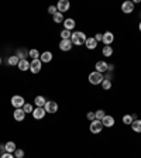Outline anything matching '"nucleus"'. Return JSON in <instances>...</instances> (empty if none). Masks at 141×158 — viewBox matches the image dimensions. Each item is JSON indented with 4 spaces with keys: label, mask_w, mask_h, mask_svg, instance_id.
Listing matches in <instances>:
<instances>
[{
    "label": "nucleus",
    "mask_w": 141,
    "mask_h": 158,
    "mask_svg": "<svg viewBox=\"0 0 141 158\" xmlns=\"http://www.w3.org/2000/svg\"><path fill=\"white\" fill-rule=\"evenodd\" d=\"M0 151H3V152H4V151H6V148H4V145H0Z\"/></svg>",
    "instance_id": "39"
},
{
    "label": "nucleus",
    "mask_w": 141,
    "mask_h": 158,
    "mask_svg": "<svg viewBox=\"0 0 141 158\" xmlns=\"http://www.w3.org/2000/svg\"><path fill=\"white\" fill-rule=\"evenodd\" d=\"M72 41L70 40H61V42H60V50L61 51H70V48H72Z\"/></svg>",
    "instance_id": "12"
},
{
    "label": "nucleus",
    "mask_w": 141,
    "mask_h": 158,
    "mask_svg": "<svg viewBox=\"0 0 141 158\" xmlns=\"http://www.w3.org/2000/svg\"><path fill=\"white\" fill-rule=\"evenodd\" d=\"M34 103H35V106H37V107H44L45 103H47V99H45L44 96H35Z\"/></svg>",
    "instance_id": "18"
},
{
    "label": "nucleus",
    "mask_w": 141,
    "mask_h": 158,
    "mask_svg": "<svg viewBox=\"0 0 141 158\" xmlns=\"http://www.w3.org/2000/svg\"><path fill=\"white\" fill-rule=\"evenodd\" d=\"M138 30L141 31V21H140V24H138Z\"/></svg>",
    "instance_id": "40"
},
{
    "label": "nucleus",
    "mask_w": 141,
    "mask_h": 158,
    "mask_svg": "<svg viewBox=\"0 0 141 158\" xmlns=\"http://www.w3.org/2000/svg\"><path fill=\"white\" fill-rule=\"evenodd\" d=\"M45 113H47V112L44 110V107H35L33 110V117L35 119V120H41V119H44Z\"/></svg>",
    "instance_id": "9"
},
{
    "label": "nucleus",
    "mask_w": 141,
    "mask_h": 158,
    "mask_svg": "<svg viewBox=\"0 0 141 158\" xmlns=\"http://www.w3.org/2000/svg\"><path fill=\"white\" fill-rule=\"evenodd\" d=\"M107 71H114V65H113V64H109Z\"/></svg>",
    "instance_id": "37"
},
{
    "label": "nucleus",
    "mask_w": 141,
    "mask_h": 158,
    "mask_svg": "<svg viewBox=\"0 0 141 158\" xmlns=\"http://www.w3.org/2000/svg\"><path fill=\"white\" fill-rule=\"evenodd\" d=\"M75 20L74 19H67L63 20V30H68V31H72L75 28Z\"/></svg>",
    "instance_id": "15"
},
{
    "label": "nucleus",
    "mask_w": 141,
    "mask_h": 158,
    "mask_svg": "<svg viewBox=\"0 0 141 158\" xmlns=\"http://www.w3.org/2000/svg\"><path fill=\"white\" fill-rule=\"evenodd\" d=\"M0 65H2V57H0Z\"/></svg>",
    "instance_id": "41"
},
{
    "label": "nucleus",
    "mask_w": 141,
    "mask_h": 158,
    "mask_svg": "<svg viewBox=\"0 0 141 158\" xmlns=\"http://www.w3.org/2000/svg\"><path fill=\"white\" fill-rule=\"evenodd\" d=\"M89 82L92 85H100L102 82H103V79H104V76H103V74H100V72H92V74H89Z\"/></svg>",
    "instance_id": "2"
},
{
    "label": "nucleus",
    "mask_w": 141,
    "mask_h": 158,
    "mask_svg": "<svg viewBox=\"0 0 141 158\" xmlns=\"http://www.w3.org/2000/svg\"><path fill=\"white\" fill-rule=\"evenodd\" d=\"M121 11L123 13H126V14H130V13H133L134 11V3L133 2H124V3L121 4Z\"/></svg>",
    "instance_id": "8"
},
{
    "label": "nucleus",
    "mask_w": 141,
    "mask_h": 158,
    "mask_svg": "<svg viewBox=\"0 0 141 158\" xmlns=\"http://www.w3.org/2000/svg\"><path fill=\"white\" fill-rule=\"evenodd\" d=\"M113 41H114V34L110 33V31H106V33L103 34V40H102V42H103L104 45H110Z\"/></svg>",
    "instance_id": "10"
},
{
    "label": "nucleus",
    "mask_w": 141,
    "mask_h": 158,
    "mask_svg": "<svg viewBox=\"0 0 141 158\" xmlns=\"http://www.w3.org/2000/svg\"><path fill=\"white\" fill-rule=\"evenodd\" d=\"M56 11H58V10H56V6H49V7H48V14L54 16Z\"/></svg>",
    "instance_id": "33"
},
{
    "label": "nucleus",
    "mask_w": 141,
    "mask_h": 158,
    "mask_svg": "<svg viewBox=\"0 0 141 158\" xmlns=\"http://www.w3.org/2000/svg\"><path fill=\"white\" fill-rule=\"evenodd\" d=\"M104 116H106V114H104V110H102V109H99V110L95 112V117H96V120L102 121V119H103Z\"/></svg>",
    "instance_id": "29"
},
{
    "label": "nucleus",
    "mask_w": 141,
    "mask_h": 158,
    "mask_svg": "<svg viewBox=\"0 0 141 158\" xmlns=\"http://www.w3.org/2000/svg\"><path fill=\"white\" fill-rule=\"evenodd\" d=\"M102 88H103V90H109V89L111 88V81H109V79H103V82H102Z\"/></svg>",
    "instance_id": "28"
},
{
    "label": "nucleus",
    "mask_w": 141,
    "mask_h": 158,
    "mask_svg": "<svg viewBox=\"0 0 141 158\" xmlns=\"http://www.w3.org/2000/svg\"><path fill=\"white\" fill-rule=\"evenodd\" d=\"M107 66H109L107 62H104V61H97L96 65H95V68H96V72H100V74H103V72H106V71H107Z\"/></svg>",
    "instance_id": "13"
},
{
    "label": "nucleus",
    "mask_w": 141,
    "mask_h": 158,
    "mask_svg": "<svg viewBox=\"0 0 141 158\" xmlns=\"http://www.w3.org/2000/svg\"><path fill=\"white\" fill-rule=\"evenodd\" d=\"M13 117H14V120H17V121H23L24 119H26V112L23 110V109H16L14 113H13Z\"/></svg>",
    "instance_id": "14"
},
{
    "label": "nucleus",
    "mask_w": 141,
    "mask_h": 158,
    "mask_svg": "<svg viewBox=\"0 0 141 158\" xmlns=\"http://www.w3.org/2000/svg\"><path fill=\"white\" fill-rule=\"evenodd\" d=\"M0 158H14V154H10V152H3L0 155Z\"/></svg>",
    "instance_id": "35"
},
{
    "label": "nucleus",
    "mask_w": 141,
    "mask_h": 158,
    "mask_svg": "<svg viewBox=\"0 0 141 158\" xmlns=\"http://www.w3.org/2000/svg\"><path fill=\"white\" fill-rule=\"evenodd\" d=\"M52 20H54V23H58V24H60V23L63 21V14L60 13V11H56L55 14L52 16Z\"/></svg>",
    "instance_id": "24"
},
{
    "label": "nucleus",
    "mask_w": 141,
    "mask_h": 158,
    "mask_svg": "<svg viewBox=\"0 0 141 158\" xmlns=\"http://www.w3.org/2000/svg\"><path fill=\"white\" fill-rule=\"evenodd\" d=\"M19 62H20V59L16 57V54L14 55H11V57H9V59H7V64L10 66H17L19 65Z\"/></svg>",
    "instance_id": "23"
},
{
    "label": "nucleus",
    "mask_w": 141,
    "mask_h": 158,
    "mask_svg": "<svg viewBox=\"0 0 141 158\" xmlns=\"http://www.w3.org/2000/svg\"><path fill=\"white\" fill-rule=\"evenodd\" d=\"M70 7V3L68 2V0H60L58 2V4H56V10L60 11V13H65V11H68Z\"/></svg>",
    "instance_id": "7"
},
{
    "label": "nucleus",
    "mask_w": 141,
    "mask_h": 158,
    "mask_svg": "<svg viewBox=\"0 0 141 158\" xmlns=\"http://www.w3.org/2000/svg\"><path fill=\"white\" fill-rule=\"evenodd\" d=\"M102 129H103V124H102L100 120H93L90 121V133H93V134H99V133L102 131Z\"/></svg>",
    "instance_id": "4"
},
{
    "label": "nucleus",
    "mask_w": 141,
    "mask_h": 158,
    "mask_svg": "<svg viewBox=\"0 0 141 158\" xmlns=\"http://www.w3.org/2000/svg\"><path fill=\"white\" fill-rule=\"evenodd\" d=\"M131 129L136 133H141V120L140 119H137V120H134L133 123H131Z\"/></svg>",
    "instance_id": "22"
},
{
    "label": "nucleus",
    "mask_w": 141,
    "mask_h": 158,
    "mask_svg": "<svg viewBox=\"0 0 141 158\" xmlns=\"http://www.w3.org/2000/svg\"><path fill=\"white\" fill-rule=\"evenodd\" d=\"M13 154H14V158H24V151L20 150V148H17Z\"/></svg>",
    "instance_id": "32"
},
{
    "label": "nucleus",
    "mask_w": 141,
    "mask_h": 158,
    "mask_svg": "<svg viewBox=\"0 0 141 158\" xmlns=\"http://www.w3.org/2000/svg\"><path fill=\"white\" fill-rule=\"evenodd\" d=\"M41 68H42V62H41L40 59H33L30 62V71L33 74H38L41 71Z\"/></svg>",
    "instance_id": "6"
},
{
    "label": "nucleus",
    "mask_w": 141,
    "mask_h": 158,
    "mask_svg": "<svg viewBox=\"0 0 141 158\" xmlns=\"http://www.w3.org/2000/svg\"><path fill=\"white\" fill-rule=\"evenodd\" d=\"M95 40H96L97 42H99V41H102V40H103V34H102V33H97L96 35H95Z\"/></svg>",
    "instance_id": "36"
},
{
    "label": "nucleus",
    "mask_w": 141,
    "mask_h": 158,
    "mask_svg": "<svg viewBox=\"0 0 141 158\" xmlns=\"http://www.w3.org/2000/svg\"><path fill=\"white\" fill-rule=\"evenodd\" d=\"M86 34L82 33V31H75V33H72V35H70V41H72V44L74 45H82L86 42Z\"/></svg>",
    "instance_id": "1"
},
{
    "label": "nucleus",
    "mask_w": 141,
    "mask_h": 158,
    "mask_svg": "<svg viewBox=\"0 0 141 158\" xmlns=\"http://www.w3.org/2000/svg\"><path fill=\"white\" fill-rule=\"evenodd\" d=\"M102 124H103V127H113V126H114V117L106 114V116L102 119Z\"/></svg>",
    "instance_id": "11"
},
{
    "label": "nucleus",
    "mask_w": 141,
    "mask_h": 158,
    "mask_svg": "<svg viewBox=\"0 0 141 158\" xmlns=\"http://www.w3.org/2000/svg\"><path fill=\"white\" fill-rule=\"evenodd\" d=\"M133 116L131 114H126V116H123V123L124 124H128V126H131V123H133Z\"/></svg>",
    "instance_id": "27"
},
{
    "label": "nucleus",
    "mask_w": 141,
    "mask_h": 158,
    "mask_svg": "<svg viewBox=\"0 0 141 158\" xmlns=\"http://www.w3.org/2000/svg\"><path fill=\"white\" fill-rule=\"evenodd\" d=\"M44 110L49 114H54V113H56V110H58V105H56V102L47 100V103H45V106H44Z\"/></svg>",
    "instance_id": "5"
},
{
    "label": "nucleus",
    "mask_w": 141,
    "mask_h": 158,
    "mask_svg": "<svg viewBox=\"0 0 141 158\" xmlns=\"http://www.w3.org/2000/svg\"><path fill=\"white\" fill-rule=\"evenodd\" d=\"M85 45H86V48H88V50H95V48L97 47V41L95 40L93 37H89V38H86Z\"/></svg>",
    "instance_id": "16"
},
{
    "label": "nucleus",
    "mask_w": 141,
    "mask_h": 158,
    "mask_svg": "<svg viewBox=\"0 0 141 158\" xmlns=\"http://www.w3.org/2000/svg\"><path fill=\"white\" fill-rule=\"evenodd\" d=\"M16 57H17L19 59H27V57H28V51H27V50H23V48H19L17 52H16Z\"/></svg>",
    "instance_id": "19"
},
{
    "label": "nucleus",
    "mask_w": 141,
    "mask_h": 158,
    "mask_svg": "<svg viewBox=\"0 0 141 158\" xmlns=\"http://www.w3.org/2000/svg\"><path fill=\"white\" fill-rule=\"evenodd\" d=\"M11 105L16 107V109H23V106L26 105V100H24V97L20 95H14L13 97H11Z\"/></svg>",
    "instance_id": "3"
},
{
    "label": "nucleus",
    "mask_w": 141,
    "mask_h": 158,
    "mask_svg": "<svg viewBox=\"0 0 141 158\" xmlns=\"http://www.w3.org/2000/svg\"><path fill=\"white\" fill-rule=\"evenodd\" d=\"M23 110L26 112V113H33L34 107H33V105H30V103H26V105L23 106Z\"/></svg>",
    "instance_id": "31"
},
{
    "label": "nucleus",
    "mask_w": 141,
    "mask_h": 158,
    "mask_svg": "<svg viewBox=\"0 0 141 158\" xmlns=\"http://www.w3.org/2000/svg\"><path fill=\"white\" fill-rule=\"evenodd\" d=\"M4 148H6V152H10V154H13L17 148H16V144L13 143V141H9V143L4 144Z\"/></svg>",
    "instance_id": "21"
},
{
    "label": "nucleus",
    "mask_w": 141,
    "mask_h": 158,
    "mask_svg": "<svg viewBox=\"0 0 141 158\" xmlns=\"http://www.w3.org/2000/svg\"><path fill=\"white\" fill-rule=\"evenodd\" d=\"M28 57H31L33 59H40L41 54L38 52V50H30L28 51Z\"/></svg>",
    "instance_id": "26"
},
{
    "label": "nucleus",
    "mask_w": 141,
    "mask_h": 158,
    "mask_svg": "<svg viewBox=\"0 0 141 158\" xmlns=\"http://www.w3.org/2000/svg\"><path fill=\"white\" fill-rule=\"evenodd\" d=\"M0 155H2V154H0Z\"/></svg>",
    "instance_id": "42"
},
{
    "label": "nucleus",
    "mask_w": 141,
    "mask_h": 158,
    "mask_svg": "<svg viewBox=\"0 0 141 158\" xmlns=\"http://www.w3.org/2000/svg\"><path fill=\"white\" fill-rule=\"evenodd\" d=\"M86 117H88V120H90V121L96 120V117H95V112H89V113H88V116H86Z\"/></svg>",
    "instance_id": "34"
},
{
    "label": "nucleus",
    "mask_w": 141,
    "mask_h": 158,
    "mask_svg": "<svg viewBox=\"0 0 141 158\" xmlns=\"http://www.w3.org/2000/svg\"><path fill=\"white\" fill-rule=\"evenodd\" d=\"M70 35H72V33L68 31V30H63L62 33H61V38L62 40H70Z\"/></svg>",
    "instance_id": "30"
},
{
    "label": "nucleus",
    "mask_w": 141,
    "mask_h": 158,
    "mask_svg": "<svg viewBox=\"0 0 141 158\" xmlns=\"http://www.w3.org/2000/svg\"><path fill=\"white\" fill-rule=\"evenodd\" d=\"M40 61H41V62H45V64L51 62V61H52V54L49 51L42 52V54H41V57H40Z\"/></svg>",
    "instance_id": "17"
},
{
    "label": "nucleus",
    "mask_w": 141,
    "mask_h": 158,
    "mask_svg": "<svg viewBox=\"0 0 141 158\" xmlns=\"http://www.w3.org/2000/svg\"><path fill=\"white\" fill-rule=\"evenodd\" d=\"M104 79H109V81H110V79H111V75H110V74H107L106 76H104Z\"/></svg>",
    "instance_id": "38"
},
{
    "label": "nucleus",
    "mask_w": 141,
    "mask_h": 158,
    "mask_svg": "<svg viewBox=\"0 0 141 158\" xmlns=\"http://www.w3.org/2000/svg\"><path fill=\"white\" fill-rule=\"evenodd\" d=\"M17 66H19L20 71H27V69H30V62H28L27 59H20V62Z\"/></svg>",
    "instance_id": "20"
},
{
    "label": "nucleus",
    "mask_w": 141,
    "mask_h": 158,
    "mask_svg": "<svg viewBox=\"0 0 141 158\" xmlns=\"http://www.w3.org/2000/svg\"><path fill=\"white\" fill-rule=\"evenodd\" d=\"M102 52H103L104 57H111L113 55V48H111L110 45H104L103 50H102Z\"/></svg>",
    "instance_id": "25"
}]
</instances>
